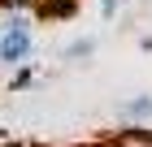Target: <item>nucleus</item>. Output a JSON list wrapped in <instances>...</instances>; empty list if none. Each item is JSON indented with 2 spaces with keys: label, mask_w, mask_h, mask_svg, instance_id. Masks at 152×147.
Instances as JSON below:
<instances>
[{
  "label": "nucleus",
  "mask_w": 152,
  "mask_h": 147,
  "mask_svg": "<svg viewBox=\"0 0 152 147\" xmlns=\"http://www.w3.org/2000/svg\"><path fill=\"white\" fill-rule=\"evenodd\" d=\"M91 52H96V39H78L65 48V56H91Z\"/></svg>",
  "instance_id": "7ed1b4c3"
},
{
  "label": "nucleus",
  "mask_w": 152,
  "mask_h": 147,
  "mask_svg": "<svg viewBox=\"0 0 152 147\" xmlns=\"http://www.w3.org/2000/svg\"><path fill=\"white\" fill-rule=\"evenodd\" d=\"M104 147H122V143H104Z\"/></svg>",
  "instance_id": "20e7f679"
},
{
  "label": "nucleus",
  "mask_w": 152,
  "mask_h": 147,
  "mask_svg": "<svg viewBox=\"0 0 152 147\" xmlns=\"http://www.w3.org/2000/svg\"><path fill=\"white\" fill-rule=\"evenodd\" d=\"M122 117H126V121H143V117H152V95H135L130 104H122Z\"/></svg>",
  "instance_id": "f03ea898"
},
{
  "label": "nucleus",
  "mask_w": 152,
  "mask_h": 147,
  "mask_svg": "<svg viewBox=\"0 0 152 147\" xmlns=\"http://www.w3.org/2000/svg\"><path fill=\"white\" fill-rule=\"evenodd\" d=\"M31 52H35V35H31V26H26V22L4 26V35H0V61H4V65H26Z\"/></svg>",
  "instance_id": "f257e3e1"
}]
</instances>
